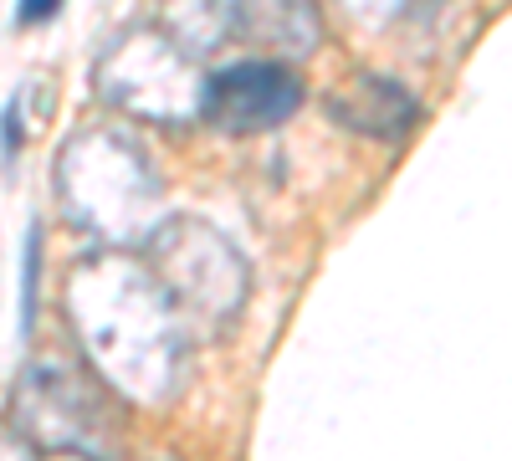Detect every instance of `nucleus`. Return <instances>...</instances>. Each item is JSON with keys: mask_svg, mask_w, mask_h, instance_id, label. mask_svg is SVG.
I'll list each match as a JSON object with an SVG mask.
<instances>
[{"mask_svg": "<svg viewBox=\"0 0 512 461\" xmlns=\"http://www.w3.org/2000/svg\"><path fill=\"white\" fill-rule=\"evenodd\" d=\"M303 108V77L287 62L272 57H246L226 62L205 77V108L200 118L221 134H272L297 118Z\"/></svg>", "mask_w": 512, "mask_h": 461, "instance_id": "nucleus-6", "label": "nucleus"}, {"mask_svg": "<svg viewBox=\"0 0 512 461\" xmlns=\"http://www.w3.org/2000/svg\"><path fill=\"white\" fill-rule=\"evenodd\" d=\"M144 262L159 277V287L169 292V303L185 318V328L221 333L241 318V308L251 298L246 257L210 221H195V216L164 221L154 231V241L144 246Z\"/></svg>", "mask_w": 512, "mask_h": 461, "instance_id": "nucleus-3", "label": "nucleus"}, {"mask_svg": "<svg viewBox=\"0 0 512 461\" xmlns=\"http://www.w3.org/2000/svg\"><path fill=\"white\" fill-rule=\"evenodd\" d=\"M415 0H344V11L364 26H384V21H400Z\"/></svg>", "mask_w": 512, "mask_h": 461, "instance_id": "nucleus-10", "label": "nucleus"}, {"mask_svg": "<svg viewBox=\"0 0 512 461\" xmlns=\"http://www.w3.org/2000/svg\"><path fill=\"white\" fill-rule=\"evenodd\" d=\"M210 6L241 41H262V47L287 57L318 52V36H323L318 0H210Z\"/></svg>", "mask_w": 512, "mask_h": 461, "instance_id": "nucleus-8", "label": "nucleus"}, {"mask_svg": "<svg viewBox=\"0 0 512 461\" xmlns=\"http://www.w3.org/2000/svg\"><path fill=\"white\" fill-rule=\"evenodd\" d=\"M98 93L144 123H190L205 108V77L164 31H128L98 62Z\"/></svg>", "mask_w": 512, "mask_h": 461, "instance_id": "nucleus-4", "label": "nucleus"}, {"mask_svg": "<svg viewBox=\"0 0 512 461\" xmlns=\"http://www.w3.org/2000/svg\"><path fill=\"white\" fill-rule=\"evenodd\" d=\"M62 6L67 0H16V26H41V21H52Z\"/></svg>", "mask_w": 512, "mask_h": 461, "instance_id": "nucleus-11", "label": "nucleus"}, {"mask_svg": "<svg viewBox=\"0 0 512 461\" xmlns=\"http://www.w3.org/2000/svg\"><path fill=\"white\" fill-rule=\"evenodd\" d=\"M16 154H21V103L6 108V170H16Z\"/></svg>", "mask_w": 512, "mask_h": 461, "instance_id": "nucleus-12", "label": "nucleus"}, {"mask_svg": "<svg viewBox=\"0 0 512 461\" xmlns=\"http://www.w3.org/2000/svg\"><path fill=\"white\" fill-rule=\"evenodd\" d=\"M67 313L93 374L134 405H164L185 385L190 328L169 292L123 251H98L67 282Z\"/></svg>", "mask_w": 512, "mask_h": 461, "instance_id": "nucleus-1", "label": "nucleus"}, {"mask_svg": "<svg viewBox=\"0 0 512 461\" xmlns=\"http://www.w3.org/2000/svg\"><path fill=\"white\" fill-rule=\"evenodd\" d=\"M420 98L405 82L384 77V72H349L338 88L328 93V118L338 129H349L374 144H400L420 129Z\"/></svg>", "mask_w": 512, "mask_h": 461, "instance_id": "nucleus-7", "label": "nucleus"}, {"mask_svg": "<svg viewBox=\"0 0 512 461\" xmlns=\"http://www.w3.org/2000/svg\"><path fill=\"white\" fill-rule=\"evenodd\" d=\"M47 461H98V456H82V451H47Z\"/></svg>", "mask_w": 512, "mask_h": 461, "instance_id": "nucleus-13", "label": "nucleus"}, {"mask_svg": "<svg viewBox=\"0 0 512 461\" xmlns=\"http://www.w3.org/2000/svg\"><path fill=\"white\" fill-rule=\"evenodd\" d=\"M57 200L77 231L103 241V251L149 246L164 226V180L149 149L123 123H88L57 154Z\"/></svg>", "mask_w": 512, "mask_h": 461, "instance_id": "nucleus-2", "label": "nucleus"}, {"mask_svg": "<svg viewBox=\"0 0 512 461\" xmlns=\"http://www.w3.org/2000/svg\"><path fill=\"white\" fill-rule=\"evenodd\" d=\"M16 426L36 451H82L98 456L118 441V415L108 405L103 380H88L77 369L31 364L16 390Z\"/></svg>", "mask_w": 512, "mask_h": 461, "instance_id": "nucleus-5", "label": "nucleus"}, {"mask_svg": "<svg viewBox=\"0 0 512 461\" xmlns=\"http://www.w3.org/2000/svg\"><path fill=\"white\" fill-rule=\"evenodd\" d=\"M36 262H41V231L31 226V236H26V272H21V333H31V313H36Z\"/></svg>", "mask_w": 512, "mask_h": 461, "instance_id": "nucleus-9", "label": "nucleus"}]
</instances>
